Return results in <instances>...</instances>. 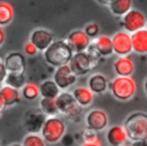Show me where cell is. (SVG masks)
Listing matches in <instances>:
<instances>
[{"label":"cell","instance_id":"5b68a950","mask_svg":"<svg viewBox=\"0 0 147 146\" xmlns=\"http://www.w3.org/2000/svg\"><path fill=\"white\" fill-rule=\"evenodd\" d=\"M40 133L46 140V143L55 144L62 140L63 137L67 135V125L64 121L57 116L46 117Z\"/></svg>","mask_w":147,"mask_h":146},{"label":"cell","instance_id":"74e56055","mask_svg":"<svg viewBox=\"0 0 147 146\" xmlns=\"http://www.w3.org/2000/svg\"><path fill=\"white\" fill-rule=\"evenodd\" d=\"M99 3H101V5H110V2H111V0H96Z\"/></svg>","mask_w":147,"mask_h":146},{"label":"cell","instance_id":"4316f807","mask_svg":"<svg viewBox=\"0 0 147 146\" xmlns=\"http://www.w3.org/2000/svg\"><path fill=\"white\" fill-rule=\"evenodd\" d=\"M22 146H46V140L39 133H28L22 141Z\"/></svg>","mask_w":147,"mask_h":146},{"label":"cell","instance_id":"52a82bcc","mask_svg":"<svg viewBox=\"0 0 147 146\" xmlns=\"http://www.w3.org/2000/svg\"><path fill=\"white\" fill-rule=\"evenodd\" d=\"M122 25L126 32L132 34L137 31L146 29L147 20H146V16L140 10L131 9L127 14H125L122 17Z\"/></svg>","mask_w":147,"mask_h":146},{"label":"cell","instance_id":"d6a6232c","mask_svg":"<svg viewBox=\"0 0 147 146\" xmlns=\"http://www.w3.org/2000/svg\"><path fill=\"white\" fill-rule=\"evenodd\" d=\"M62 143L64 146H71L74 144V137L71 135H65L62 139Z\"/></svg>","mask_w":147,"mask_h":146},{"label":"cell","instance_id":"4dcf8cb0","mask_svg":"<svg viewBox=\"0 0 147 146\" xmlns=\"http://www.w3.org/2000/svg\"><path fill=\"white\" fill-rule=\"evenodd\" d=\"M24 51H25V53L28 54V55H34L37 52H38V48L31 43V41H29V43H26L25 44V46H24Z\"/></svg>","mask_w":147,"mask_h":146},{"label":"cell","instance_id":"603a6c76","mask_svg":"<svg viewBox=\"0 0 147 146\" xmlns=\"http://www.w3.org/2000/svg\"><path fill=\"white\" fill-rule=\"evenodd\" d=\"M132 0H111L109 5L110 11L115 16L123 17L125 14H127L131 10Z\"/></svg>","mask_w":147,"mask_h":146},{"label":"cell","instance_id":"2e32d148","mask_svg":"<svg viewBox=\"0 0 147 146\" xmlns=\"http://www.w3.org/2000/svg\"><path fill=\"white\" fill-rule=\"evenodd\" d=\"M45 116L46 115L44 113H37L34 110L26 113L25 120H24V124H25L26 130H29L30 133H38L39 131L41 132V129H42L44 123L46 121Z\"/></svg>","mask_w":147,"mask_h":146},{"label":"cell","instance_id":"3957f363","mask_svg":"<svg viewBox=\"0 0 147 146\" xmlns=\"http://www.w3.org/2000/svg\"><path fill=\"white\" fill-rule=\"evenodd\" d=\"M99 60L100 56L94 51L88 48L85 52L74 54L69 66L76 76H83L93 70L96 67Z\"/></svg>","mask_w":147,"mask_h":146},{"label":"cell","instance_id":"6da1fadb","mask_svg":"<svg viewBox=\"0 0 147 146\" xmlns=\"http://www.w3.org/2000/svg\"><path fill=\"white\" fill-rule=\"evenodd\" d=\"M74 54L75 53L65 40H55L44 52L46 62L55 68L69 64Z\"/></svg>","mask_w":147,"mask_h":146},{"label":"cell","instance_id":"d590c367","mask_svg":"<svg viewBox=\"0 0 147 146\" xmlns=\"http://www.w3.org/2000/svg\"><path fill=\"white\" fill-rule=\"evenodd\" d=\"M5 41V31H3V28L1 26L0 28V44L2 45Z\"/></svg>","mask_w":147,"mask_h":146},{"label":"cell","instance_id":"7a4b0ae2","mask_svg":"<svg viewBox=\"0 0 147 146\" xmlns=\"http://www.w3.org/2000/svg\"><path fill=\"white\" fill-rule=\"evenodd\" d=\"M123 125L131 141L147 140V114L142 112L132 113L126 117Z\"/></svg>","mask_w":147,"mask_h":146},{"label":"cell","instance_id":"ba28073f","mask_svg":"<svg viewBox=\"0 0 147 146\" xmlns=\"http://www.w3.org/2000/svg\"><path fill=\"white\" fill-rule=\"evenodd\" d=\"M113 46H114V53L118 56H127L132 51V39L131 34L126 31H118L113 37Z\"/></svg>","mask_w":147,"mask_h":146},{"label":"cell","instance_id":"83f0119b","mask_svg":"<svg viewBox=\"0 0 147 146\" xmlns=\"http://www.w3.org/2000/svg\"><path fill=\"white\" fill-rule=\"evenodd\" d=\"M22 95L26 100H34L38 95H40V87L34 83H28L22 89Z\"/></svg>","mask_w":147,"mask_h":146},{"label":"cell","instance_id":"7402d4cb","mask_svg":"<svg viewBox=\"0 0 147 146\" xmlns=\"http://www.w3.org/2000/svg\"><path fill=\"white\" fill-rule=\"evenodd\" d=\"M40 95L41 98H48V99H56L60 93L61 89L57 86V84L53 79H48L42 82L40 85Z\"/></svg>","mask_w":147,"mask_h":146},{"label":"cell","instance_id":"f35d334b","mask_svg":"<svg viewBox=\"0 0 147 146\" xmlns=\"http://www.w3.org/2000/svg\"><path fill=\"white\" fill-rule=\"evenodd\" d=\"M144 85H145V92H146V95H147V78L145 79V84Z\"/></svg>","mask_w":147,"mask_h":146},{"label":"cell","instance_id":"1f68e13d","mask_svg":"<svg viewBox=\"0 0 147 146\" xmlns=\"http://www.w3.org/2000/svg\"><path fill=\"white\" fill-rule=\"evenodd\" d=\"M7 76H8V70H7V68L5 66V62L2 60L0 62V80H1V83H5Z\"/></svg>","mask_w":147,"mask_h":146},{"label":"cell","instance_id":"f546056e","mask_svg":"<svg viewBox=\"0 0 147 146\" xmlns=\"http://www.w3.org/2000/svg\"><path fill=\"white\" fill-rule=\"evenodd\" d=\"M100 138L98 137L96 131L91 130V129H86L83 132V141H96Z\"/></svg>","mask_w":147,"mask_h":146},{"label":"cell","instance_id":"ac0fdd59","mask_svg":"<svg viewBox=\"0 0 147 146\" xmlns=\"http://www.w3.org/2000/svg\"><path fill=\"white\" fill-rule=\"evenodd\" d=\"M133 52L137 54H147V29H142L131 34Z\"/></svg>","mask_w":147,"mask_h":146},{"label":"cell","instance_id":"8d00e7d4","mask_svg":"<svg viewBox=\"0 0 147 146\" xmlns=\"http://www.w3.org/2000/svg\"><path fill=\"white\" fill-rule=\"evenodd\" d=\"M6 107H7V106H6V103H5V101H3V100H2L1 98H0V110H1V112H3Z\"/></svg>","mask_w":147,"mask_h":146},{"label":"cell","instance_id":"7c38bea8","mask_svg":"<svg viewBox=\"0 0 147 146\" xmlns=\"http://www.w3.org/2000/svg\"><path fill=\"white\" fill-rule=\"evenodd\" d=\"M30 41L38 48V51L45 52L55 40L51 31L45 29H37L30 36Z\"/></svg>","mask_w":147,"mask_h":146},{"label":"cell","instance_id":"4fadbf2b","mask_svg":"<svg viewBox=\"0 0 147 146\" xmlns=\"http://www.w3.org/2000/svg\"><path fill=\"white\" fill-rule=\"evenodd\" d=\"M92 51H94L100 57L101 56H108L114 53V46H113V39L106 34L98 36L91 41L90 47Z\"/></svg>","mask_w":147,"mask_h":146},{"label":"cell","instance_id":"d4e9b609","mask_svg":"<svg viewBox=\"0 0 147 146\" xmlns=\"http://www.w3.org/2000/svg\"><path fill=\"white\" fill-rule=\"evenodd\" d=\"M3 84L20 90V89H23L28 83H26L24 72H8V76Z\"/></svg>","mask_w":147,"mask_h":146},{"label":"cell","instance_id":"e575fe53","mask_svg":"<svg viewBox=\"0 0 147 146\" xmlns=\"http://www.w3.org/2000/svg\"><path fill=\"white\" fill-rule=\"evenodd\" d=\"M130 146H147V140H139V141H132Z\"/></svg>","mask_w":147,"mask_h":146},{"label":"cell","instance_id":"277c9868","mask_svg":"<svg viewBox=\"0 0 147 146\" xmlns=\"http://www.w3.org/2000/svg\"><path fill=\"white\" fill-rule=\"evenodd\" d=\"M109 90L111 91V94L117 99L122 101H127L133 98L137 90L136 80L129 76H117L109 83Z\"/></svg>","mask_w":147,"mask_h":146},{"label":"cell","instance_id":"8fae6325","mask_svg":"<svg viewBox=\"0 0 147 146\" xmlns=\"http://www.w3.org/2000/svg\"><path fill=\"white\" fill-rule=\"evenodd\" d=\"M76 78H77V76L71 70L70 66L65 64V66H62V67H59L55 69L53 80L57 84V86L61 90H67L76 83Z\"/></svg>","mask_w":147,"mask_h":146},{"label":"cell","instance_id":"484cf974","mask_svg":"<svg viewBox=\"0 0 147 146\" xmlns=\"http://www.w3.org/2000/svg\"><path fill=\"white\" fill-rule=\"evenodd\" d=\"M14 17V8L10 3L2 1L0 2V25L3 26L8 24Z\"/></svg>","mask_w":147,"mask_h":146},{"label":"cell","instance_id":"30bf717a","mask_svg":"<svg viewBox=\"0 0 147 146\" xmlns=\"http://www.w3.org/2000/svg\"><path fill=\"white\" fill-rule=\"evenodd\" d=\"M108 115L105 110L100 109V108H95L92 109L91 112L87 113L86 117H85V123L87 129L94 130V131H102L107 128L108 125Z\"/></svg>","mask_w":147,"mask_h":146},{"label":"cell","instance_id":"d6986e66","mask_svg":"<svg viewBox=\"0 0 147 146\" xmlns=\"http://www.w3.org/2000/svg\"><path fill=\"white\" fill-rule=\"evenodd\" d=\"M87 83H88V87L93 93H103L109 87L108 79L102 74H93L88 78Z\"/></svg>","mask_w":147,"mask_h":146},{"label":"cell","instance_id":"836d02e7","mask_svg":"<svg viewBox=\"0 0 147 146\" xmlns=\"http://www.w3.org/2000/svg\"><path fill=\"white\" fill-rule=\"evenodd\" d=\"M82 146H102V141H101V139H99L96 141H83Z\"/></svg>","mask_w":147,"mask_h":146},{"label":"cell","instance_id":"8992f818","mask_svg":"<svg viewBox=\"0 0 147 146\" xmlns=\"http://www.w3.org/2000/svg\"><path fill=\"white\" fill-rule=\"evenodd\" d=\"M56 103L61 114H63L69 120H77L82 113V106L76 101L72 93L63 91L56 98Z\"/></svg>","mask_w":147,"mask_h":146},{"label":"cell","instance_id":"9c48e42d","mask_svg":"<svg viewBox=\"0 0 147 146\" xmlns=\"http://www.w3.org/2000/svg\"><path fill=\"white\" fill-rule=\"evenodd\" d=\"M65 41L71 47V49L75 54L87 51L91 45V38L86 34V32L84 30H75V31L70 32L68 34Z\"/></svg>","mask_w":147,"mask_h":146},{"label":"cell","instance_id":"60d3db41","mask_svg":"<svg viewBox=\"0 0 147 146\" xmlns=\"http://www.w3.org/2000/svg\"><path fill=\"white\" fill-rule=\"evenodd\" d=\"M146 29H147V28H146Z\"/></svg>","mask_w":147,"mask_h":146},{"label":"cell","instance_id":"ffe728a7","mask_svg":"<svg viewBox=\"0 0 147 146\" xmlns=\"http://www.w3.org/2000/svg\"><path fill=\"white\" fill-rule=\"evenodd\" d=\"M0 98L5 101L6 106H13L21 101V94L17 89L8 85H2L0 90Z\"/></svg>","mask_w":147,"mask_h":146},{"label":"cell","instance_id":"9a60e30c","mask_svg":"<svg viewBox=\"0 0 147 146\" xmlns=\"http://www.w3.org/2000/svg\"><path fill=\"white\" fill-rule=\"evenodd\" d=\"M3 62L8 72H24L25 70V57L20 52H11L7 54Z\"/></svg>","mask_w":147,"mask_h":146},{"label":"cell","instance_id":"44dd1931","mask_svg":"<svg viewBox=\"0 0 147 146\" xmlns=\"http://www.w3.org/2000/svg\"><path fill=\"white\" fill-rule=\"evenodd\" d=\"M72 94L76 99V101L82 106V107H87L93 102V98H94V93L91 91V89L87 86H79L76 87L72 91Z\"/></svg>","mask_w":147,"mask_h":146},{"label":"cell","instance_id":"e0dca14e","mask_svg":"<svg viewBox=\"0 0 147 146\" xmlns=\"http://www.w3.org/2000/svg\"><path fill=\"white\" fill-rule=\"evenodd\" d=\"M114 70L117 74V76L129 77L134 71V62L129 55L118 56V59L114 62Z\"/></svg>","mask_w":147,"mask_h":146},{"label":"cell","instance_id":"cb8c5ba5","mask_svg":"<svg viewBox=\"0 0 147 146\" xmlns=\"http://www.w3.org/2000/svg\"><path fill=\"white\" fill-rule=\"evenodd\" d=\"M39 107L41 109V113H44L47 117L56 116L60 110L56 103V99H48V98H41L39 102Z\"/></svg>","mask_w":147,"mask_h":146},{"label":"cell","instance_id":"5bb4252c","mask_svg":"<svg viewBox=\"0 0 147 146\" xmlns=\"http://www.w3.org/2000/svg\"><path fill=\"white\" fill-rule=\"evenodd\" d=\"M106 138L110 146H124L129 140L127 132L124 125H121V124L110 126L107 131Z\"/></svg>","mask_w":147,"mask_h":146},{"label":"cell","instance_id":"f1b7e54d","mask_svg":"<svg viewBox=\"0 0 147 146\" xmlns=\"http://www.w3.org/2000/svg\"><path fill=\"white\" fill-rule=\"evenodd\" d=\"M84 31L86 32V34L90 38L94 39V38H96V36L99 33V25L96 23H90V24L86 25V28H85Z\"/></svg>","mask_w":147,"mask_h":146},{"label":"cell","instance_id":"ab89813d","mask_svg":"<svg viewBox=\"0 0 147 146\" xmlns=\"http://www.w3.org/2000/svg\"><path fill=\"white\" fill-rule=\"evenodd\" d=\"M9 146H22V144H11Z\"/></svg>","mask_w":147,"mask_h":146}]
</instances>
